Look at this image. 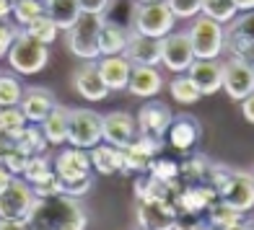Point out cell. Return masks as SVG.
Listing matches in <instances>:
<instances>
[{"label": "cell", "mask_w": 254, "mask_h": 230, "mask_svg": "<svg viewBox=\"0 0 254 230\" xmlns=\"http://www.w3.org/2000/svg\"><path fill=\"white\" fill-rule=\"evenodd\" d=\"M86 207L65 194L37 199L29 215V230H86Z\"/></svg>", "instance_id": "cell-1"}, {"label": "cell", "mask_w": 254, "mask_h": 230, "mask_svg": "<svg viewBox=\"0 0 254 230\" xmlns=\"http://www.w3.org/2000/svg\"><path fill=\"white\" fill-rule=\"evenodd\" d=\"M101 26H104V16L80 13V18L65 31V44L70 49V54H75L83 62H96L101 57V49H99Z\"/></svg>", "instance_id": "cell-2"}, {"label": "cell", "mask_w": 254, "mask_h": 230, "mask_svg": "<svg viewBox=\"0 0 254 230\" xmlns=\"http://www.w3.org/2000/svg\"><path fill=\"white\" fill-rule=\"evenodd\" d=\"M47 62H50L47 44L34 39L29 31H21L18 39L13 42V47H10V52H8L10 70L21 73V75H37L47 67Z\"/></svg>", "instance_id": "cell-3"}, {"label": "cell", "mask_w": 254, "mask_h": 230, "mask_svg": "<svg viewBox=\"0 0 254 230\" xmlns=\"http://www.w3.org/2000/svg\"><path fill=\"white\" fill-rule=\"evenodd\" d=\"M174 10L169 8L166 0L161 3H135L132 5V31L145 34L153 39H164L166 34L174 31Z\"/></svg>", "instance_id": "cell-4"}, {"label": "cell", "mask_w": 254, "mask_h": 230, "mask_svg": "<svg viewBox=\"0 0 254 230\" xmlns=\"http://www.w3.org/2000/svg\"><path fill=\"white\" fill-rule=\"evenodd\" d=\"M187 34L192 39L194 60H218L221 52L226 49V26L202 13L192 21Z\"/></svg>", "instance_id": "cell-5"}, {"label": "cell", "mask_w": 254, "mask_h": 230, "mask_svg": "<svg viewBox=\"0 0 254 230\" xmlns=\"http://www.w3.org/2000/svg\"><path fill=\"white\" fill-rule=\"evenodd\" d=\"M101 122L91 109H70V122H67V142L73 147H83V150H94L99 142H104L101 135Z\"/></svg>", "instance_id": "cell-6"}, {"label": "cell", "mask_w": 254, "mask_h": 230, "mask_svg": "<svg viewBox=\"0 0 254 230\" xmlns=\"http://www.w3.org/2000/svg\"><path fill=\"white\" fill-rule=\"evenodd\" d=\"M226 52L254 67V10L226 24Z\"/></svg>", "instance_id": "cell-7"}, {"label": "cell", "mask_w": 254, "mask_h": 230, "mask_svg": "<svg viewBox=\"0 0 254 230\" xmlns=\"http://www.w3.org/2000/svg\"><path fill=\"white\" fill-rule=\"evenodd\" d=\"M37 199L39 197L26 179H13V184L0 194V220H29Z\"/></svg>", "instance_id": "cell-8"}, {"label": "cell", "mask_w": 254, "mask_h": 230, "mask_svg": "<svg viewBox=\"0 0 254 230\" xmlns=\"http://www.w3.org/2000/svg\"><path fill=\"white\" fill-rule=\"evenodd\" d=\"M194 62L192 39L187 31H171L161 39V65L171 73H187Z\"/></svg>", "instance_id": "cell-9"}, {"label": "cell", "mask_w": 254, "mask_h": 230, "mask_svg": "<svg viewBox=\"0 0 254 230\" xmlns=\"http://www.w3.org/2000/svg\"><path fill=\"white\" fill-rule=\"evenodd\" d=\"M177 204L174 199H153V202H135V217L137 225L145 230H174L177 223Z\"/></svg>", "instance_id": "cell-10"}, {"label": "cell", "mask_w": 254, "mask_h": 230, "mask_svg": "<svg viewBox=\"0 0 254 230\" xmlns=\"http://www.w3.org/2000/svg\"><path fill=\"white\" fill-rule=\"evenodd\" d=\"M52 166H55V174L63 179V184L67 181H78V179H86L91 176V150H83V147H65L52 158Z\"/></svg>", "instance_id": "cell-11"}, {"label": "cell", "mask_w": 254, "mask_h": 230, "mask_svg": "<svg viewBox=\"0 0 254 230\" xmlns=\"http://www.w3.org/2000/svg\"><path fill=\"white\" fill-rule=\"evenodd\" d=\"M223 91L234 101L249 98L254 93V67L236 60V57L223 62Z\"/></svg>", "instance_id": "cell-12"}, {"label": "cell", "mask_w": 254, "mask_h": 230, "mask_svg": "<svg viewBox=\"0 0 254 230\" xmlns=\"http://www.w3.org/2000/svg\"><path fill=\"white\" fill-rule=\"evenodd\" d=\"M70 83H73V88H75V93L83 96L86 101H104V98L112 93L109 86L104 83V78H101V73H99V65H96V62L78 65L75 70H73Z\"/></svg>", "instance_id": "cell-13"}, {"label": "cell", "mask_w": 254, "mask_h": 230, "mask_svg": "<svg viewBox=\"0 0 254 230\" xmlns=\"http://www.w3.org/2000/svg\"><path fill=\"white\" fill-rule=\"evenodd\" d=\"M171 119H174V114H171L169 109V103L164 101H148L143 103L140 109H137V132H143V135H153V137H164L171 127Z\"/></svg>", "instance_id": "cell-14"}, {"label": "cell", "mask_w": 254, "mask_h": 230, "mask_svg": "<svg viewBox=\"0 0 254 230\" xmlns=\"http://www.w3.org/2000/svg\"><path fill=\"white\" fill-rule=\"evenodd\" d=\"M101 135H104V142L125 150L137 135V122L127 111H109L101 122Z\"/></svg>", "instance_id": "cell-15"}, {"label": "cell", "mask_w": 254, "mask_h": 230, "mask_svg": "<svg viewBox=\"0 0 254 230\" xmlns=\"http://www.w3.org/2000/svg\"><path fill=\"white\" fill-rule=\"evenodd\" d=\"M221 199H226L231 207H236L239 212L254 210V174L249 171H234V176L221 191Z\"/></svg>", "instance_id": "cell-16"}, {"label": "cell", "mask_w": 254, "mask_h": 230, "mask_svg": "<svg viewBox=\"0 0 254 230\" xmlns=\"http://www.w3.org/2000/svg\"><path fill=\"white\" fill-rule=\"evenodd\" d=\"M202 135V124L192 117V114H179V117L171 119V127L166 132V142L179 153H187L197 145Z\"/></svg>", "instance_id": "cell-17"}, {"label": "cell", "mask_w": 254, "mask_h": 230, "mask_svg": "<svg viewBox=\"0 0 254 230\" xmlns=\"http://www.w3.org/2000/svg\"><path fill=\"white\" fill-rule=\"evenodd\" d=\"M18 106H21L24 117L31 124H42L52 114V109L57 106V101H55V93H52L50 88L34 86V88H26L24 91V98H21Z\"/></svg>", "instance_id": "cell-18"}, {"label": "cell", "mask_w": 254, "mask_h": 230, "mask_svg": "<svg viewBox=\"0 0 254 230\" xmlns=\"http://www.w3.org/2000/svg\"><path fill=\"white\" fill-rule=\"evenodd\" d=\"M187 75L194 80L202 96H213L223 88V62L221 60H194Z\"/></svg>", "instance_id": "cell-19"}, {"label": "cell", "mask_w": 254, "mask_h": 230, "mask_svg": "<svg viewBox=\"0 0 254 230\" xmlns=\"http://www.w3.org/2000/svg\"><path fill=\"white\" fill-rule=\"evenodd\" d=\"M99 73L104 78V83L109 86V91H125L130 86V75H132V62L125 54H104L96 60Z\"/></svg>", "instance_id": "cell-20"}, {"label": "cell", "mask_w": 254, "mask_h": 230, "mask_svg": "<svg viewBox=\"0 0 254 230\" xmlns=\"http://www.w3.org/2000/svg\"><path fill=\"white\" fill-rule=\"evenodd\" d=\"M125 57L132 65L158 67L161 65V39H153V37H145V34L130 31V42H127Z\"/></svg>", "instance_id": "cell-21"}, {"label": "cell", "mask_w": 254, "mask_h": 230, "mask_svg": "<svg viewBox=\"0 0 254 230\" xmlns=\"http://www.w3.org/2000/svg\"><path fill=\"white\" fill-rule=\"evenodd\" d=\"M221 194H218L213 186H192V184H184V189L174 197V204L179 212H192V215H202L207 212L210 207Z\"/></svg>", "instance_id": "cell-22"}, {"label": "cell", "mask_w": 254, "mask_h": 230, "mask_svg": "<svg viewBox=\"0 0 254 230\" xmlns=\"http://www.w3.org/2000/svg\"><path fill=\"white\" fill-rule=\"evenodd\" d=\"M164 88V78H161L158 67H148V65H132V75H130V91L137 98H153L158 91Z\"/></svg>", "instance_id": "cell-23"}, {"label": "cell", "mask_w": 254, "mask_h": 230, "mask_svg": "<svg viewBox=\"0 0 254 230\" xmlns=\"http://www.w3.org/2000/svg\"><path fill=\"white\" fill-rule=\"evenodd\" d=\"M91 163H94V168L104 176L125 174V150L109 145V142H99L94 150H91Z\"/></svg>", "instance_id": "cell-24"}, {"label": "cell", "mask_w": 254, "mask_h": 230, "mask_svg": "<svg viewBox=\"0 0 254 230\" xmlns=\"http://www.w3.org/2000/svg\"><path fill=\"white\" fill-rule=\"evenodd\" d=\"M127 42H130V31H127L122 24H117V21L104 18V26H101V34H99L101 57L104 54H125Z\"/></svg>", "instance_id": "cell-25"}, {"label": "cell", "mask_w": 254, "mask_h": 230, "mask_svg": "<svg viewBox=\"0 0 254 230\" xmlns=\"http://www.w3.org/2000/svg\"><path fill=\"white\" fill-rule=\"evenodd\" d=\"M42 3H44V13L60 26V31H67L83 13L78 0H42Z\"/></svg>", "instance_id": "cell-26"}, {"label": "cell", "mask_w": 254, "mask_h": 230, "mask_svg": "<svg viewBox=\"0 0 254 230\" xmlns=\"http://www.w3.org/2000/svg\"><path fill=\"white\" fill-rule=\"evenodd\" d=\"M213 166H215V160L205 158V155H192L182 163V181L192 184V186H210Z\"/></svg>", "instance_id": "cell-27"}, {"label": "cell", "mask_w": 254, "mask_h": 230, "mask_svg": "<svg viewBox=\"0 0 254 230\" xmlns=\"http://www.w3.org/2000/svg\"><path fill=\"white\" fill-rule=\"evenodd\" d=\"M67 122H70V109H65V106H60V103H57L50 117L42 122V132L47 135L50 145H63V142H67Z\"/></svg>", "instance_id": "cell-28"}, {"label": "cell", "mask_w": 254, "mask_h": 230, "mask_svg": "<svg viewBox=\"0 0 254 230\" xmlns=\"http://www.w3.org/2000/svg\"><path fill=\"white\" fill-rule=\"evenodd\" d=\"M205 215H207L205 223L210 225V228H215V230H226V228H231L234 223L244 220V212H239L236 207H231V204H228L226 199H221V197H218L210 207H207Z\"/></svg>", "instance_id": "cell-29"}, {"label": "cell", "mask_w": 254, "mask_h": 230, "mask_svg": "<svg viewBox=\"0 0 254 230\" xmlns=\"http://www.w3.org/2000/svg\"><path fill=\"white\" fill-rule=\"evenodd\" d=\"M132 189H135V199H143V202H153V199H174L166 184H164V181H158V179H153L151 174H148V171L135 179Z\"/></svg>", "instance_id": "cell-30"}, {"label": "cell", "mask_w": 254, "mask_h": 230, "mask_svg": "<svg viewBox=\"0 0 254 230\" xmlns=\"http://www.w3.org/2000/svg\"><path fill=\"white\" fill-rule=\"evenodd\" d=\"M169 93H171V98H174L177 103H182V106H192V103H197L202 98L200 88L194 86V80L187 73H177L174 78H171Z\"/></svg>", "instance_id": "cell-31"}, {"label": "cell", "mask_w": 254, "mask_h": 230, "mask_svg": "<svg viewBox=\"0 0 254 230\" xmlns=\"http://www.w3.org/2000/svg\"><path fill=\"white\" fill-rule=\"evenodd\" d=\"M47 145H50L47 135H44L42 127H37V124H26V127L16 135V147H21L26 155H39V153H44Z\"/></svg>", "instance_id": "cell-32"}, {"label": "cell", "mask_w": 254, "mask_h": 230, "mask_svg": "<svg viewBox=\"0 0 254 230\" xmlns=\"http://www.w3.org/2000/svg\"><path fill=\"white\" fill-rule=\"evenodd\" d=\"M24 86L16 73L0 70V106H18L21 98H24Z\"/></svg>", "instance_id": "cell-33"}, {"label": "cell", "mask_w": 254, "mask_h": 230, "mask_svg": "<svg viewBox=\"0 0 254 230\" xmlns=\"http://www.w3.org/2000/svg\"><path fill=\"white\" fill-rule=\"evenodd\" d=\"M164 145H166L164 137H153V135H143V132H137V135L132 137V142L127 145L125 150H130V153L140 155V158H145V160H153L156 155H161Z\"/></svg>", "instance_id": "cell-34"}, {"label": "cell", "mask_w": 254, "mask_h": 230, "mask_svg": "<svg viewBox=\"0 0 254 230\" xmlns=\"http://www.w3.org/2000/svg\"><path fill=\"white\" fill-rule=\"evenodd\" d=\"M239 8H236V0H202V16L218 21V24H231L236 18Z\"/></svg>", "instance_id": "cell-35"}, {"label": "cell", "mask_w": 254, "mask_h": 230, "mask_svg": "<svg viewBox=\"0 0 254 230\" xmlns=\"http://www.w3.org/2000/svg\"><path fill=\"white\" fill-rule=\"evenodd\" d=\"M29 124L21 106H0V132H8L16 140V135Z\"/></svg>", "instance_id": "cell-36"}, {"label": "cell", "mask_w": 254, "mask_h": 230, "mask_svg": "<svg viewBox=\"0 0 254 230\" xmlns=\"http://www.w3.org/2000/svg\"><path fill=\"white\" fill-rule=\"evenodd\" d=\"M55 174V166H52V160L47 158V155H31L29 158V163H26V171H24V179L29 181V184H39V181H44L47 176H52Z\"/></svg>", "instance_id": "cell-37"}, {"label": "cell", "mask_w": 254, "mask_h": 230, "mask_svg": "<svg viewBox=\"0 0 254 230\" xmlns=\"http://www.w3.org/2000/svg\"><path fill=\"white\" fill-rule=\"evenodd\" d=\"M39 16H44V3L42 0H16V8H13V18L18 26H29L31 21H37Z\"/></svg>", "instance_id": "cell-38"}, {"label": "cell", "mask_w": 254, "mask_h": 230, "mask_svg": "<svg viewBox=\"0 0 254 230\" xmlns=\"http://www.w3.org/2000/svg\"><path fill=\"white\" fill-rule=\"evenodd\" d=\"M26 31L31 34L34 39H39L42 44H47V47H50V44L57 39V31H60V26H57L55 21L44 13V16H39L37 21H31V24L26 26Z\"/></svg>", "instance_id": "cell-39"}, {"label": "cell", "mask_w": 254, "mask_h": 230, "mask_svg": "<svg viewBox=\"0 0 254 230\" xmlns=\"http://www.w3.org/2000/svg\"><path fill=\"white\" fill-rule=\"evenodd\" d=\"M63 179L57 176V174H52V176H47L44 181H39V184H31V189H34V194H37L39 199H47V197H60L63 194Z\"/></svg>", "instance_id": "cell-40"}, {"label": "cell", "mask_w": 254, "mask_h": 230, "mask_svg": "<svg viewBox=\"0 0 254 230\" xmlns=\"http://www.w3.org/2000/svg\"><path fill=\"white\" fill-rule=\"evenodd\" d=\"M177 18H197L202 13V0H166Z\"/></svg>", "instance_id": "cell-41"}, {"label": "cell", "mask_w": 254, "mask_h": 230, "mask_svg": "<svg viewBox=\"0 0 254 230\" xmlns=\"http://www.w3.org/2000/svg\"><path fill=\"white\" fill-rule=\"evenodd\" d=\"M29 158H31V155H26L24 150H21V147H13V150H10V153L5 155V160H3V163L8 166V171H10L13 176H24Z\"/></svg>", "instance_id": "cell-42"}, {"label": "cell", "mask_w": 254, "mask_h": 230, "mask_svg": "<svg viewBox=\"0 0 254 230\" xmlns=\"http://www.w3.org/2000/svg\"><path fill=\"white\" fill-rule=\"evenodd\" d=\"M91 186H94V179L86 176V179H78V181H67L63 186V194L65 197H73V199H80L91 191Z\"/></svg>", "instance_id": "cell-43"}, {"label": "cell", "mask_w": 254, "mask_h": 230, "mask_svg": "<svg viewBox=\"0 0 254 230\" xmlns=\"http://www.w3.org/2000/svg\"><path fill=\"white\" fill-rule=\"evenodd\" d=\"M18 29L5 24V21H0V57H5L10 52V47H13V42L18 39Z\"/></svg>", "instance_id": "cell-44"}, {"label": "cell", "mask_w": 254, "mask_h": 230, "mask_svg": "<svg viewBox=\"0 0 254 230\" xmlns=\"http://www.w3.org/2000/svg\"><path fill=\"white\" fill-rule=\"evenodd\" d=\"M231 176H234V168H228L226 163H215V166H213V176H210V186L221 194Z\"/></svg>", "instance_id": "cell-45"}, {"label": "cell", "mask_w": 254, "mask_h": 230, "mask_svg": "<svg viewBox=\"0 0 254 230\" xmlns=\"http://www.w3.org/2000/svg\"><path fill=\"white\" fill-rule=\"evenodd\" d=\"M205 225V220L200 215H192V212H179L177 215V223H174V230H200Z\"/></svg>", "instance_id": "cell-46"}, {"label": "cell", "mask_w": 254, "mask_h": 230, "mask_svg": "<svg viewBox=\"0 0 254 230\" xmlns=\"http://www.w3.org/2000/svg\"><path fill=\"white\" fill-rule=\"evenodd\" d=\"M78 3H80V10H83V13H99V16H104L112 0H78Z\"/></svg>", "instance_id": "cell-47"}, {"label": "cell", "mask_w": 254, "mask_h": 230, "mask_svg": "<svg viewBox=\"0 0 254 230\" xmlns=\"http://www.w3.org/2000/svg\"><path fill=\"white\" fill-rule=\"evenodd\" d=\"M13 147H16V140H13V137H10L8 132H0V163H3L5 155L13 150Z\"/></svg>", "instance_id": "cell-48"}, {"label": "cell", "mask_w": 254, "mask_h": 230, "mask_svg": "<svg viewBox=\"0 0 254 230\" xmlns=\"http://www.w3.org/2000/svg\"><path fill=\"white\" fill-rule=\"evenodd\" d=\"M13 174H10V171H8V166L5 163H0V194H3L8 186H10V184H13Z\"/></svg>", "instance_id": "cell-49"}, {"label": "cell", "mask_w": 254, "mask_h": 230, "mask_svg": "<svg viewBox=\"0 0 254 230\" xmlns=\"http://www.w3.org/2000/svg\"><path fill=\"white\" fill-rule=\"evenodd\" d=\"M241 114H244V119H247L249 124H254V93H252L249 98L241 101Z\"/></svg>", "instance_id": "cell-50"}, {"label": "cell", "mask_w": 254, "mask_h": 230, "mask_svg": "<svg viewBox=\"0 0 254 230\" xmlns=\"http://www.w3.org/2000/svg\"><path fill=\"white\" fill-rule=\"evenodd\" d=\"M0 230H29V220H0Z\"/></svg>", "instance_id": "cell-51"}, {"label": "cell", "mask_w": 254, "mask_h": 230, "mask_svg": "<svg viewBox=\"0 0 254 230\" xmlns=\"http://www.w3.org/2000/svg\"><path fill=\"white\" fill-rule=\"evenodd\" d=\"M13 8H16V0H0V21L13 16Z\"/></svg>", "instance_id": "cell-52"}, {"label": "cell", "mask_w": 254, "mask_h": 230, "mask_svg": "<svg viewBox=\"0 0 254 230\" xmlns=\"http://www.w3.org/2000/svg\"><path fill=\"white\" fill-rule=\"evenodd\" d=\"M226 230H254V223L239 220V223H234V225H231V228H226Z\"/></svg>", "instance_id": "cell-53"}, {"label": "cell", "mask_w": 254, "mask_h": 230, "mask_svg": "<svg viewBox=\"0 0 254 230\" xmlns=\"http://www.w3.org/2000/svg\"><path fill=\"white\" fill-rule=\"evenodd\" d=\"M239 10H254V0H236Z\"/></svg>", "instance_id": "cell-54"}, {"label": "cell", "mask_w": 254, "mask_h": 230, "mask_svg": "<svg viewBox=\"0 0 254 230\" xmlns=\"http://www.w3.org/2000/svg\"><path fill=\"white\" fill-rule=\"evenodd\" d=\"M135 3H161V0H135Z\"/></svg>", "instance_id": "cell-55"}, {"label": "cell", "mask_w": 254, "mask_h": 230, "mask_svg": "<svg viewBox=\"0 0 254 230\" xmlns=\"http://www.w3.org/2000/svg\"><path fill=\"white\" fill-rule=\"evenodd\" d=\"M200 230H215V228H210V225H207V223H205V225H202Z\"/></svg>", "instance_id": "cell-56"}, {"label": "cell", "mask_w": 254, "mask_h": 230, "mask_svg": "<svg viewBox=\"0 0 254 230\" xmlns=\"http://www.w3.org/2000/svg\"><path fill=\"white\" fill-rule=\"evenodd\" d=\"M137 230H145V228H140V225H137Z\"/></svg>", "instance_id": "cell-57"}, {"label": "cell", "mask_w": 254, "mask_h": 230, "mask_svg": "<svg viewBox=\"0 0 254 230\" xmlns=\"http://www.w3.org/2000/svg\"><path fill=\"white\" fill-rule=\"evenodd\" d=\"M252 174H254V171H252Z\"/></svg>", "instance_id": "cell-58"}]
</instances>
